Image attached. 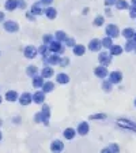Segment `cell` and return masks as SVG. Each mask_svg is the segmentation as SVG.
<instances>
[{
	"instance_id": "7dc6e473",
	"label": "cell",
	"mask_w": 136,
	"mask_h": 153,
	"mask_svg": "<svg viewBox=\"0 0 136 153\" xmlns=\"http://www.w3.org/2000/svg\"><path fill=\"white\" fill-rule=\"evenodd\" d=\"M101 153H110V150H109L108 148H105V149H102V150H101Z\"/></svg>"
},
{
	"instance_id": "db71d44e",
	"label": "cell",
	"mask_w": 136,
	"mask_h": 153,
	"mask_svg": "<svg viewBox=\"0 0 136 153\" xmlns=\"http://www.w3.org/2000/svg\"><path fill=\"white\" fill-rule=\"evenodd\" d=\"M135 105H136V98H135Z\"/></svg>"
},
{
	"instance_id": "603a6c76",
	"label": "cell",
	"mask_w": 136,
	"mask_h": 153,
	"mask_svg": "<svg viewBox=\"0 0 136 153\" xmlns=\"http://www.w3.org/2000/svg\"><path fill=\"white\" fill-rule=\"evenodd\" d=\"M53 88H55L53 82H50V81H48V82H44V85H42V92H44V93H50L52 90H53Z\"/></svg>"
},
{
	"instance_id": "484cf974",
	"label": "cell",
	"mask_w": 136,
	"mask_h": 153,
	"mask_svg": "<svg viewBox=\"0 0 136 153\" xmlns=\"http://www.w3.org/2000/svg\"><path fill=\"white\" fill-rule=\"evenodd\" d=\"M75 134H76V131H75L74 129H71V127L64 130V137H65L67 140H72V138L75 137Z\"/></svg>"
},
{
	"instance_id": "ab89813d",
	"label": "cell",
	"mask_w": 136,
	"mask_h": 153,
	"mask_svg": "<svg viewBox=\"0 0 136 153\" xmlns=\"http://www.w3.org/2000/svg\"><path fill=\"white\" fill-rule=\"evenodd\" d=\"M65 43H67V45L68 47H75V45H76V44H75V40L74 38H65Z\"/></svg>"
},
{
	"instance_id": "f546056e",
	"label": "cell",
	"mask_w": 136,
	"mask_h": 153,
	"mask_svg": "<svg viewBox=\"0 0 136 153\" xmlns=\"http://www.w3.org/2000/svg\"><path fill=\"white\" fill-rule=\"evenodd\" d=\"M37 73H38V68L36 67V66H29L27 70H26V74H27V75H30V77L37 75Z\"/></svg>"
},
{
	"instance_id": "83f0119b",
	"label": "cell",
	"mask_w": 136,
	"mask_h": 153,
	"mask_svg": "<svg viewBox=\"0 0 136 153\" xmlns=\"http://www.w3.org/2000/svg\"><path fill=\"white\" fill-rule=\"evenodd\" d=\"M114 4H116V7H117L118 10H125V8H128V3H127V1H125V0H116V3H114Z\"/></svg>"
},
{
	"instance_id": "4dcf8cb0",
	"label": "cell",
	"mask_w": 136,
	"mask_h": 153,
	"mask_svg": "<svg viewBox=\"0 0 136 153\" xmlns=\"http://www.w3.org/2000/svg\"><path fill=\"white\" fill-rule=\"evenodd\" d=\"M65 38H67V34L63 30L56 31V40H57V41H65Z\"/></svg>"
},
{
	"instance_id": "d590c367",
	"label": "cell",
	"mask_w": 136,
	"mask_h": 153,
	"mask_svg": "<svg viewBox=\"0 0 136 153\" xmlns=\"http://www.w3.org/2000/svg\"><path fill=\"white\" fill-rule=\"evenodd\" d=\"M104 22H105V19H104V17H101V15L94 19V25H95V26H102Z\"/></svg>"
},
{
	"instance_id": "74e56055",
	"label": "cell",
	"mask_w": 136,
	"mask_h": 153,
	"mask_svg": "<svg viewBox=\"0 0 136 153\" xmlns=\"http://www.w3.org/2000/svg\"><path fill=\"white\" fill-rule=\"evenodd\" d=\"M105 118H106V115H104V114H97V115H91L90 119L94 120V119H105Z\"/></svg>"
},
{
	"instance_id": "44dd1931",
	"label": "cell",
	"mask_w": 136,
	"mask_h": 153,
	"mask_svg": "<svg viewBox=\"0 0 136 153\" xmlns=\"http://www.w3.org/2000/svg\"><path fill=\"white\" fill-rule=\"evenodd\" d=\"M6 10L7 11H14L17 7H18V4H17V0H7L6 1Z\"/></svg>"
},
{
	"instance_id": "4316f807",
	"label": "cell",
	"mask_w": 136,
	"mask_h": 153,
	"mask_svg": "<svg viewBox=\"0 0 136 153\" xmlns=\"http://www.w3.org/2000/svg\"><path fill=\"white\" fill-rule=\"evenodd\" d=\"M41 74H42V78H50V77L53 75V68L52 67H45Z\"/></svg>"
},
{
	"instance_id": "d6a6232c",
	"label": "cell",
	"mask_w": 136,
	"mask_h": 153,
	"mask_svg": "<svg viewBox=\"0 0 136 153\" xmlns=\"http://www.w3.org/2000/svg\"><path fill=\"white\" fill-rule=\"evenodd\" d=\"M112 85H113V84H112L110 81H104V82H102V89H104L105 92L109 93L112 90Z\"/></svg>"
},
{
	"instance_id": "30bf717a",
	"label": "cell",
	"mask_w": 136,
	"mask_h": 153,
	"mask_svg": "<svg viewBox=\"0 0 136 153\" xmlns=\"http://www.w3.org/2000/svg\"><path fill=\"white\" fill-rule=\"evenodd\" d=\"M63 149H64V144H63L61 141H59V140H57V141H53L52 145H50V150L53 153H60Z\"/></svg>"
},
{
	"instance_id": "d6986e66",
	"label": "cell",
	"mask_w": 136,
	"mask_h": 153,
	"mask_svg": "<svg viewBox=\"0 0 136 153\" xmlns=\"http://www.w3.org/2000/svg\"><path fill=\"white\" fill-rule=\"evenodd\" d=\"M44 12H45V15L49 19H55L56 17H57V11H56V8H53V7H48Z\"/></svg>"
},
{
	"instance_id": "7bdbcfd3",
	"label": "cell",
	"mask_w": 136,
	"mask_h": 153,
	"mask_svg": "<svg viewBox=\"0 0 136 153\" xmlns=\"http://www.w3.org/2000/svg\"><path fill=\"white\" fill-rule=\"evenodd\" d=\"M34 120H36V122H37V123L42 122V115H41V112H38L37 115H36V116H34Z\"/></svg>"
},
{
	"instance_id": "f5cc1de1",
	"label": "cell",
	"mask_w": 136,
	"mask_h": 153,
	"mask_svg": "<svg viewBox=\"0 0 136 153\" xmlns=\"http://www.w3.org/2000/svg\"><path fill=\"white\" fill-rule=\"evenodd\" d=\"M133 51H135V52H136V47H135V49H133Z\"/></svg>"
},
{
	"instance_id": "836d02e7",
	"label": "cell",
	"mask_w": 136,
	"mask_h": 153,
	"mask_svg": "<svg viewBox=\"0 0 136 153\" xmlns=\"http://www.w3.org/2000/svg\"><path fill=\"white\" fill-rule=\"evenodd\" d=\"M38 52H40L42 56H45V57H46V56H48V53H49V48H48V45H42L41 48L38 49Z\"/></svg>"
},
{
	"instance_id": "cb8c5ba5",
	"label": "cell",
	"mask_w": 136,
	"mask_h": 153,
	"mask_svg": "<svg viewBox=\"0 0 136 153\" xmlns=\"http://www.w3.org/2000/svg\"><path fill=\"white\" fill-rule=\"evenodd\" d=\"M135 34V30L133 29H131V27H127V29H124L123 30V36L127 38V40H131L132 37Z\"/></svg>"
},
{
	"instance_id": "816d5d0a",
	"label": "cell",
	"mask_w": 136,
	"mask_h": 153,
	"mask_svg": "<svg viewBox=\"0 0 136 153\" xmlns=\"http://www.w3.org/2000/svg\"><path fill=\"white\" fill-rule=\"evenodd\" d=\"M0 103H1V96H0Z\"/></svg>"
},
{
	"instance_id": "9a60e30c",
	"label": "cell",
	"mask_w": 136,
	"mask_h": 153,
	"mask_svg": "<svg viewBox=\"0 0 136 153\" xmlns=\"http://www.w3.org/2000/svg\"><path fill=\"white\" fill-rule=\"evenodd\" d=\"M44 100H45V93L44 92H36L33 94V101L36 104H44Z\"/></svg>"
},
{
	"instance_id": "c3c4849f",
	"label": "cell",
	"mask_w": 136,
	"mask_h": 153,
	"mask_svg": "<svg viewBox=\"0 0 136 153\" xmlns=\"http://www.w3.org/2000/svg\"><path fill=\"white\" fill-rule=\"evenodd\" d=\"M132 38H133V41L136 43V31H135V34H133V37H132Z\"/></svg>"
},
{
	"instance_id": "f6af8a7d",
	"label": "cell",
	"mask_w": 136,
	"mask_h": 153,
	"mask_svg": "<svg viewBox=\"0 0 136 153\" xmlns=\"http://www.w3.org/2000/svg\"><path fill=\"white\" fill-rule=\"evenodd\" d=\"M116 3V0H105V4L106 6H113Z\"/></svg>"
},
{
	"instance_id": "b9f144b4",
	"label": "cell",
	"mask_w": 136,
	"mask_h": 153,
	"mask_svg": "<svg viewBox=\"0 0 136 153\" xmlns=\"http://www.w3.org/2000/svg\"><path fill=\"white\" fill-rule=\"evenodd\" d=\"M131 18H136V6H133V7H131Z\"/></svg>"
},
{
	"instance_id": "9c48e42d",
	"label": "cell",
	"mask_w": 136,
	"mask_h": 153,
	"mask_svg": "<svg viewBox=\"0 0 136 153\" xmlns=\"http://www.w3.org/2000/svg\"><path fill=\"white\" fill-rule=\"evenodd\" d=\"M101 48H102V44H101V41H99V40H97V38L91 40V41H90V44H88V49H90L91 52H98Z\"/></svg>"
},
{
	"instance_id": "7c38bea8",
	"label": "cell",
	"mask_w": 136,
	"mask_h": 153,
	"mask_svg": "<svg viewBox=\"0 0 136 153\" xmlns=\"http://www.w3.org/2000/svg\"><path fill=\"white\" fill-rule=\"evenodd\" d=\"M59 60H60V56L57 53H53V55H49L45 57V61L50 64V66H55V64H59Z\"/></svg>"
},
{
	"instance_id": "f1b7e54d",
	"label": "cell",
	"mask_w": 136,
	"mask_h": 153,
	"mask_svg": "<svg viewBox=\"0 0 136 153\" xmlns=\"http://www.w3.org/2000/svg\"><path fill=\"white\" fill-rule=\"evenodd\" d=\"M136 47V43L133 41V40H128L127 41V44H125V51L127 52H131V51H133Z\"/></svg>"
},
{
	"instance_id": "8d00e7d4",
	"label": "cell",
	"mask_w": 136,
	"mask_h": 153,
	"mask_svg": "<svg viewBox=\"0 0 136 153\" xmlns=\"http://www.w3.org/2000/svg\"><path fill=\"white\" fill-rule=\"evenodd\" d=\"M68 63H69V60H68L67 57H60V60H59V64H60V66H61V67H67V64Z\"/></svg>"
},
{
	"instance_id": "e0dca14e",
	"label": "cell",
	"mask_w": 136,
	"mask_h": 153,
	"mask_svg": "<svg viewBox=\"0 0 136 153\" xmlns=\"http://www.w3.org/2000/svg\"><path fill=\"white\" fill-rule=\"evenodd\" d=\"M42 7H41V3H34L31 6V14L33 15H41L42 14Z\"/></svg>"
},
{
	"instance_id": "8fae6325",
	"label": "cell",
	"mask_w": 136,
	"mask_h": 153,
	"mask_svg": "<svg viewBox=\"0 0 136 153\" xmlns=\"http://www.w3.org/2000/svg\"><path fill=\"white\" fill-rule=\"evenodd\" d=\"M33 101V96H31L30 93H23L20 97H19V103L22 105H29Z\"/></svg>"
},
{
	"instance_id": "3957f363",
	"label": "cell",
	"mask_w": 136,
	"mask_h": 153,
	"mask_svg": "<svg viewBox=\"0 0 136 153\" xmlns=\"http://www.w3.org/2000/svg\"><path fill=\"white\" fill-rule=\"evenodd\" d=\"M117 124L118 126H121V127H124V129H129V130H135L136 131V123L131 122V120H127V119H118Z\"/></svg>"
},
{
	"instance_id": "1f68e13d",
	"label": "cell",
	"mask_w": 136,
	"mask_h": 153,
	"mask_svg": "<svg viewBox=\"0 0 136 153\" xmlns=\"http://www.w3.org/2000/svg\"><path fill=\"white\" fill-rule=\"evenodd\" d=\"M101 44H102V47H105V48H110L112 45H113V41H112L110 37H105V38L101 41Z\"/></svg>"
},
{
	"instance_id": "ac0fdd59",
	"label": "cell",
	"mask_w": 136,
	"mask_h": 153,
	"mask_svg": "<svg viewBox=\"0 0 136 153\" xmlns=\"http://www.w3.org/2000/svg\"><path fill=\"white\" fill-rule=\"evenodd\" d=\"M56 81H57L59 84H63V85H65V84H68V82H69V77H68L67 74L60 73V74H57V78H56Z\"/></svg>"
},
{
	"instance_id": "bcb514c9",
	"label": "cell",
	"mask_w": 136,
	"mask_h": 153,
	"mask_svg": "<svg viewBox=\"0 0 136 153\" xmlns=\"http://www.w3.org/2000/svg\"><path fill=\"white\" fill-rule=\"evenodd\" d=\"M4 21V12H0V22Z\"/></svg>"
},
{
	"instance_id": "2e32d148",
	"label": "cell",
	"mask_w": 136,
	"mask_h": 153,
	"mask_svg": "<svg viewBox=\"0 0 136 153\" xmlns=\"http://www.w3.org/2000/svg\"><path fill=\"white\" fill-rule=\"evenodd\" d=\"M6 100L7 101H11V103L17 101L18 100V93L15 92V90H8L6 93Z\"/></svg>"
},
{
	"instance_id": "7402d4cb",
	"label": "cell",
	"mask_w": 136,
	"mask_h": 153,
	"mask_svg": "<svg viewBox=\"0 0 136 153\" xmlns=\"http://www.w3.org/2000/svg\"><path fill=\"white\" fill-rule=\"evenodd\" d=\"M85 52H86L85 45H75L74 47V53L76 56H83L85 55Z\"/></svg>"
},
{
	"instance_id": "ba28073f",
	"label": "cell",
	"mask_w": 136,
	"mask_h": 153,
	"mask_svg": "<svg viewBox=\"0 0 136 153\" xmlns=\"http://www.w3.org/2000/svg\"><path fill=\"white\" fill-rule=\"evenodd\" d=\"M98 60H99V63H101L102 66H105V67H106V66L110 63L112 56H110V53H108V52H102V53H99Z\"/></svg>"
},
{
	"instance_id": "8992f818",
	"label": "cell",
	"mask_w": 136,
	"mask_h": 153,
	"mask_svg": "<svg viewBox=\"0 0 136 153\" xmlns=\"http://www.w3.org/2000/svg\"><path fill=\"white\" fill-rule=\"evenodd\" d=\"M123 80V74L120 73V71H112L109 74V81H110L112 84H120Z\"/></svg>"
},
{
	"instance_id": "f907efd6",
	"label": "cell",
	"mask_w": 136,
	"mask_h": 153,
	"mask_svg": "<svg viewBox=\"0 0 136 153\" xmlns=\"http://www.w3.org/2000/svg\"><path fill=\"white\" fill-rule=\"evenodd\" d=\"M0 140H1V131H0Z\"/></svg>"
},
{
	"instance_id": "d4e9b609",
	"label": "cell",
	"mask_w": 136,
	"mask_h": 153,
	"mask_svg": "<svg viewBox=\"0 0 136 153\" xmlns=\"http://www.w3.org/2000/svg\"><path fill=\"white\" fill-rule=\"evenodd\" d=\"M121 52H123V48H121L120 45H112L110 47V55L117 56V55H120Z\"/></svg>"
},
{
	"instance_id": "11a10c76",
	"label": "cell",
	"mask_w": 136,
	"mask_h": 153,
	"mask_svg": "<svg viewBox=\"0 0 136 153\" xmlns=\"http://www.w3.org/2000/svg\"><path fill=\"white\" fill-rule=\"evenodd\" d=\"M0 126H1V120H0Z\"/></svg>"
},
{
	"instance_id": "6da1fadb",
	"label": "cell",
	"mask_w": 136,
	"mask_h": 153,
	"mask_svg": "<svg viewBox=\"0 0 136 153\" xmlns=\"http://www.w3.org/2000/svg\"><path fill=\"white\" fill-rule=\"evenodd\" d=\"M48 48H49V51L53 52V53H63V51H64L60 41H50V43L48 44Z\"/></svg>"
},
{
	"instance_id": "277c9868",
	"label": "cell",
	"mask_w": 136,
	"mask_h": 153,
	"mask_svg": "<svg viewBox=\"0 0 136 153\" xmlns=\"http://www.w3.org/2000/svg\"><path fill=\"white\" fill-rule=\"evenodd\" d=\"M38 53V49L36 47H33V45H29V47H26L25 48V56L27 59H34Z\"/></svg>"
},
{
	"instance_id": "52a82bcc",
	"label": "cell",
	"mask_w": 136,
	"mask_h": 153,
	"mask_svg": "<svg viewBox=\"0 0 136 153\" xmlns=\"http://www.w3.org/2000/svg\"><path fill=\"white\" fill-rule=\"evenodd\" d=\"M41 115H42V123L45 126H48V124H49V116H50V110L48 105H44L42 107Z\"/></svg>"
},
{
	"instance_id": "5b68a950",
	"label": "cell",
	"mask_w": 136,
	"mask_h": 153,
	"mask_svg": "<svg viewBox=\"0 0 136 153\" xmlns=\"http://www.w3.org/2000/svg\"><path fill=\"white\" fill-rule=\"evenodd\" d=\"M106 34L108 37H110V38H114V37H117L120 34V31H118V27L116 25H109L108 27H106Z\"/></svg>"
},
{
	"instance_id": "ee69618b",
	"label": "cell",
	"mask_w": 136,
	"mask_h": 153,
	"mask_svg": "<svg viewBox=\"0 0 136 153\" xmlns=\"http://www.w3.org/2000/svg\"><path fill=\"white\" fill-rule=\"evenodd\" d=\"M40 3H41V4H46V6H49V4L53 3V0H40Z\"/></svg>"
},
{
	"instance_id": "ffe728a7",
	"label": "cell",
	"mask_w": 136,
	"mask_h": 153,
	"mask_svg": "<svg viewBox=\"0 0 136 153\" xmlns=\"http://www.w3.org/2000/svg\"><path fill=\"white\" fill-rule=\"evenodd\" d=\"M42 85H44V78L42 77L34 75V77H33V86L37 88V89H40V88H42Z\"/></svg>"
},
{
	"instance_id": "f35d334b",
	"label": "cell",
	"mask_w": 136,
	"mask_h": 153,
	"mask_svg": "<svg viewBox=\"0 0 136 153\" xmlns=\"http://www.w3.org/2000/svg\"><path fill=\"white\" fill-rule=\"evenodd\" d=\"M44 45H48V44L52 41V36H49V34H46V36H44Z\"/></svg>"
},
{
	"instance_id": "e575fe53",
	"label": "cell",
	"mask_w": 136,
	"mask_h": 153,
	"mask_svg": "<svg viewBox=\"0 0 136 153\" xmlns=\"http://www.w3.org/2000/svg\"><path fill=\"white\" fill-rule=\"evenodd\" d=\"M108 149L110 150V153H118L120 152V148H118L117 144H110V145L108 146Z\"/></svg>"
},
{
	"instance_id": "5bb4252c",
	"label": "cell",
	"mask_w": 136,
	"mask_h": 153,
	"mask_svg": "<svg viewBox=\"0 0 136 153\" xmlns=\"http://www.w3.org/2000/svg\"><path fill=\"white\" fill-rule=\"evenodd\" d=\"M88 130H90V127H88V123H87V122H81V123H79V126H78V134L86 135L87 133H88Z\"/></svg>"
},
{
	"instance_id": "681fc988",
	"label": "cell",
	"mask_w": 136,
	"mask_h": 153,
	"mask_svg": "<svg viewBox=\"0 0 136 153\" xmlns=\"http://www.w3.org/2000/svg\"><path fill=\"white\" fill-rule=\"evenodd\" d=\"M132 4H133V6H136V0H132Z\"/></svg>"
},
{
	"instance_id": "7a4b0ae2",
	"label": "cell",
	"mask_w": 136,
	"mask_h": 153,
	"mask_svg": "<svg viewBox=\"0 0 136 153\" xmlns=\"http://www.w3.org/2000/svg\"><path fill=\"white\" fill-rule=\"evenodd\" d=\"M3 27H4L7 31H10V33H15V31L19 30L18 23L14 22V21H6V22L3 23Z\"/></svg>"
},
{
	"instance_id": "60d3db41",
	"label": "cell",
	"mask_w": 136,
	"mask_h": 153,
	"mask_svg": "<svg viewBox=\"0 0 136 153\" xmlns=\"http://www.w3.org/2000/svg\"><path fill=\"white\" fill-rule=\"evenodd\" d=\"M17 4H18L19 8H22V10H25L26 8V3L23 0H17Z\"/></svg>"
},
{
	"instance_id": "4fadbf2b",
	"label": "cell",
	"mask_w": 136,
	"mask_h": 153,
	"mask_svg": "<svg viewBox=\"0 0 136 153\" xmlns=\"http://www.w3.org/2000/svg\"><path fill=\"white\" fill-rule=\"evenodd\" d=\"M94 74L98 77V78H105L106 75H108V68L105 66H99V67H95L94 70Z\"/></svg>"
}]
</instances>
